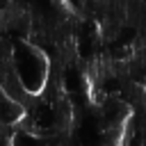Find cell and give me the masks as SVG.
<instances>
[{"label":"cell","instance_id":"obj_1","mask_svg":"<svg viewBox=\"0 0 146 146\" xmlns=\"http://www.w3.org/2000/svg\"><path fill=\"white\" fill-rule=\"evenodd\" d=\"M11 71L27 96H36L48 87V59L46 52L27 41H18L9 55Z\"/></svg>","mask_w":146,"mask_h":146},{"label":"cell","instance_id":"obj_2","mask_svg":"<svg viewBox=\"0 0 146 146\" xmlns=\"http://www.w3.org/2000/svg\"><path fill=\"white\" fill-rule=\"evenodd\" d=\"M11 146H46L43 139L32 130H18L11 139Z\"/></svg>","mask_w":146,"mask_h":146}]
</instances>
